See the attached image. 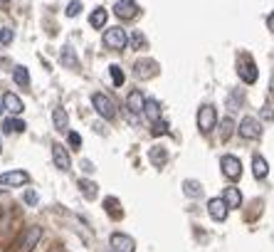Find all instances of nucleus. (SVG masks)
Returning <instances> with one entry per match:
<instances>
[{
  "label": "nucleus",
  "mask_w": 274,
  "mask_h": 252,
  "mask_svg": "<svg viewBox=\"0 0 274 252\" xmlns=\"http://www.w3.org/2000/svg\"><path fill=\"white\" fill-rule=\"evenodd\" d=\"M149 156H151V163H153L156 168L166 166V161H168V153H166V148H163V146H153Z\"/></svg>",
  "instance_id": "a878e982"
},
{
  "label": "nucleus",
  "mask_w": 274,
  "mask_h": 252,
  "mask_svg": "<svg viewBox=\"0 0 274 252\" xmlns=\"http://www.w3.org/2000/svg\"><path fill=\"white\" fill-rule=\"evenodd\" d=\"M146 97L141 94V89H133V92H128V97H126V109H128V114H144V109H146Z\"/></svg>",
  "instance_id": "f8f14e48"
},
{
  "label": "nucleus",
  "mask_w": 274,
  "mask_h": 252,
  "mask_svg": "<svg viewBox=\"0 0 274 252\" xmlns=\"http://www.w3.org/2000/svg\"><path fill=\"white\" fill-rule=\"evenodd\" d=\"M25 121L23 119H18V116H8L5 121H3V134H23L25 131Z\"/></svg>",
  "instance_id": "dca6fc26"
},
{
  "label": "nucleus",
  "mask_w": 274,
  "mask_h": 252,
  "mask_svg": "<svg viewBox=\"0 0 274 252\" xmlns=\"http://www.w3.org/2000/svg\"><path fill=\"white\" fill-rule=\"evenodd\" d=\"M91 107L96 109V114L101 116V119H106V121H114L116 119V102L111 99V97H106V94H101V92H94L91 94Z\"/></svg>",
  "instance_id": "f257e3e1"
},
{
  "label": "nucleus",
  "mask_w": 274,
  "mask_h": 252,
  "mask_svg": "<svg viewBox=\"0 0 274 252\" xmlns=\"http://www.w3.org/2000/svg\"><path fill=\"white\" fill-rule=\"evenodd\" d=\"M67 141H69V146H72L74 151H77V148H82V136H79L77 131H69V134H67Z\"/></svg>",
  "instance_id": "72a5a7b5"
},
{
  "label": "nucleus",
  "mask_w": 274,
  "mask_h": 252,
  "mask_svg": "<svg viewBox=\"0 0 274 252\" xmlns=\"http://www.w3.org/2000/svg\"><path fill=\"white\" fill-rule=\"evenodd\" d=\"M131 47H133V50H146V47H149V40H146L141 32H133V35H131Z\"/></svg>",
  "instance_id": "c756f323"
},
{
  "label": "nucleus",
  "mask_w": 274,
  "mask_h": 252,
  "mask_svg": "<svg viewBox=\"0 0 274 252\" xmlns=\"http://www.w3.org/2000/svg\"><path fill=\"white\" fill-rule=\"evenodd\" d=\"M5 112V104H3V99H0V114Z\"/></svg>",
  "instance_id": "79ce46f5"
},
{
  "label": "nucleus",
  "mask_w": 274,
  "mask_h": 252,
  "mask_svg": "<svg viewBox=\"0 0 274 252\" xmlns=\"http://www.w3.org/2000/svg\"><path fill=\"white\" fill-rule=\"evenodd\" d=\"M109 77H111L114 87H123V72L119 64H111V67H109Z\"/></svg>",
  "instance_id": "c85d7f7f"
},
{
  "label": "nucleus",
  "mask_w": 274,
  "mask_h": 252,
  "mask_svg": "<svg viewBox=\"0 0 274 252\" xmlns=\"http://www.w3.org/2000/svg\"><path fill=\"white\" fill-rule=\"evenodd\" d=\"M235 129H237V124L232 121V116H225V119L220 121V139L227 141L232 134H235Z\"/></svg>",
  "instance_id": "393cba45"
},
{
  "label": "nucleus",
  "mask_w": 274,
  "mask_h": 252,
  "mask_svg": "<svg viewBox=\"0 0 274 252\" xmlns=\"http://www.w3.org/2000/svg\"><path fill=\"white\" fill-rule=\"evenodd\" d=\"M79 13H82V3H79V0H72V3L64 8V15H67V18H77Z\"/></svg>",
  "instance_id": "7c9ffc66"
},
{
  "label": "nucleus",
  "mask_w": 274,
  "mask_h": 252,
  "mask_svg": "<svg viewBox=\"0 0 274 252\" xmlns=\"http://www.w3.org/2000/svg\"><path fill=\"white\" fill-rule=\"evenodd\" d=\"M144 114L151 119L153 124H156V121H161V107H158V102H156V99H149V102H146V109H144Z\"/></svg>",
  "instance_id": "cd10ccee"
},
{
  "label": "nucleus",
  "mask_w": 274,
  "mask_h": 252,
  "mask_svg": "<svg viewBox=\"0 0 274 252\" xmlns=\"http://www.w3.org/2000/svg\"><path fill=\"white\" fill-rule=\"evenodd\" d=\"M242 92H240V89H237V92H232V94H230V109H240V104H242Z\"/></svg>",
  "instance_id": "473e14b6"
},
{
  "label": "nucleus",
  "mask_w": 274,
  "mask_h": 252,
  "mask_svg": "<svg viewBox=\"0 0 274 252\" xmlns=\"http://www.w3.org/2000/svg\"><path fill=\"white\" fill-rule=\"evenodd\" d=\"M215 126H217V112H215L213 104H203L198 109V129L200 134H210Z\"/></svg>",
  "instance_id": "7ed1b4c3"
},
{
  "label": "nucleus",
  "mask_w": 274,
  "mask_h": 252,
  "mask_svg": "<svg viewBox=\"0 0 274 252\" xmlns=\"http://www.w3.org/2000/svg\"><path fill=\"white\" fill-rule=\"evenodd\" d=\"M0 151H3V146H0Z\"/></svg>",
  "instance_id": "c03bdc74"
},
{
  "label": "nucleus",
  "mask_w": 274,
  "mask_h": 252,
  "mask_svg": "<svg viewBox=\"0 0 274 252\" xmlns=\"http://www.w3.org/2000/svg\"><path fill=\"white\" fill-rule=\"evenodd\" d=\"M3 104H5V112H10L13 116H20V114L25 112V104H23V99H20L18 94H13V92L3 94Z\"/></svg>",
  "instance_id": "2eb2a0df"
},
{
  "label": "nucleus",
  "mask_w": 274,
  "mask_h": 252,
  "mask_svg": "<svg viewBox=\"0 0 274 252\" xmlns=\"http://www.w3.org/2000/svg\"><path fill=\"white\" fill-rule=\"evenodd\" d=\"M109 245H111V252H136V242L131 235H123V232H114L109 237Z\"/></svg>",
  "instance_id": "6e6552de"
},
{
  "label": "nucleus",
  "mask_w": 274,
  "mask_h": 252,
  "mask_svg": "<svg viewBox=\"0 0 274 252\" xmlns=\"http://www.w3.org/2000/svg\"><path fill=\"white\" fill-rule=\"evenodd\" d=\"M30 183V173L28 171H5L0 173V186L3 188H20V186H28Z\"/></svg>",
  "instance_id": "20e7f679"
},
{
  "label": "nucleus",
  "mask_w": 274,
  "mask_h": 252,
  "mask_svg": "<svg viewBox=\"0 0 274 252\" xmlns=\"http://www.w3.org/2000/svg\"><path fill=\"white\" fill-rule=\"evenodd\" d=\"M267 28H269V32H274V13L267 18Z\"/></svg>",
  "instance_id": "58836bf2"
},
{
  "label": "nucleus",
  "mask_w": 274,
  "mask_h": 252,
  "mask_svg": "<svg viewBox=\"0 0 274 252\" xmlns=\"http://www.w3.org/2000/svg\"><path fill=\"white\" fill-rule=\"evenodd\" d=\"M52 124H55L57 131H67L69 119H67V112H64L62 107H55V109H52Z\"/></svg>",
  "instance_id": "412c9836"
},
{
  "label": "nucleus",
  "mask_w": 274,
  "mask_h": 252,
  "mask_svg": "<svg viewBox=\"0 0 274 252\" xmlns=\"http://www.w3.org/2000/svg\"><path fill=\"white\" fill-rule=\"evenodd\" d=\"M13 40H15V30H13V28H3V30H0V42H3L5 47H8Z\"/></svg>",
  "instance_id": "2f4dec72"
},
{
  "label": "nucleus",
  "mask_w": 274,
  "mask_h": 252,
  "mask_svg": "<svg viewBox=\"0 0 274 252\" xmlns=\"http://www.w3.org/2000/svg\"><path fill=\"white\" fill-rule=\"evenodd\" d=\"M252 173H254V178H259V181H262V178H267V173H269V163H267V158H264V156H259V153H257V156L252 158Z\"/></svg>",
  "instance_id": "f3484780"
},
{
  "label": "nucleus",
  "mask_w": 274,
  "mask_h": 252,
  "mask_svg": "<svg viewBox=\"0 0 274 252\" xmlns=\"http://www.w3.org/2000/svg\"><path fill=\"white\" fill-rule=\"evenodd\" d=\"M104 210L114 218V220H119L123 215V210H121V205H119V198H114V196H106L104 198Z\"/></svg>",
  "instance_id": "aec40b11"
},
{
  "label": "nucleus",
  "mask_w": 274,
  "mask_h": 252,
  "mask_svg": "<svg viewBox=\"0 0 274 252\" xmlns=\"http://www.w3.org/2000/svg\"><path fill=\"white\" fill-rule=\"evenodd\" d=\"M106 18H109V13H106V8H94L89 15V25L94 30H101L106 25Z\"/></svg>",
  "instance_id": "6ab92c4d"
},
{
  "label": "nucleus",
  "mask_w": 274,
  "mask_h": 252,
  "mask_svg": "<svg viewBox=\"0 0 274 252\" xmlns=\"http://www.w3.org/2000/svg\"><path fill=\"white\" fill-rule=\"evenodd\" d=\"M114 15H116L119 20H133V18L139 15V5H136V0H116V5H114Z\"/></svg>",
  "instance_id": "1a4fd4ad"
},
{
  "label": "nucleus",
  "mask_w": 274,
  "mask_h": 252,
  "mask_svg": "<svg viewBox=\"0 0 274 252\" xmlns=\"http://www.w3.org/2000/svg\"><path fill=\"white\" fill-rule=\"evenodd\" d=\"M227 213H230V205L222 200V198H210V203H208V215L217 220V223H222V220H227Z\"/></svg>",
  "instance_id": "9b49d317"
},
{
  "label": "nucleus",
  "mask_w": 274,
  "mask_h": 252,
  "mask_svg": "<svg viewBox=\"0 0 274 252\" xmlns=\"http://www.w3.org/2000/svg\"><path fill=\"white\" fill-rule=\"evenodd\" d=\"M52 161H55V166L60 171H69L72 168V158H69V153H67V148L62 143H52Z\"/></svg>",
  "instance_id": "ddd939ff"
},
{
  "label": "nucleus",
  "mask_w": 274,
  "mask_h": 252,
  "mask_svg": "<svg viewBox=\"0 0 274 252\" xmlns=\"http://www.w3.org/2000/svg\"><path fill=\"white\" fill-rule=\"evenodd\" d=\"M161 134H168V124L166 121H156L153 124V136H161Z\"/></svg>",
  "instance_id": "f704fd0d"
},
{
  "label": "nucleus",
  "mask_w": 274,
  "mask_h": 252,
  "mask_svg": "<svg viewBox=\"0 0 274 252\" xmlns=\"http://www.w3.org/2000/svg\"><path fill=\"white\" fill-rule=\"evenodd\" d=\"M62 64L69 67V69H77V67H79V57H77V52H74L72 45H67V47L62 50Z\"/></svg>",
  "instance_id": "4be33fe9"
},
{
  "label": "nucleus",
  "mask_w": 274,
  "mask_h": 252,
  "mask_svg": "<svg viewBox=\"0 0 274 252\" xmlns=\"http://www.w3.org/2000/svg\"><path fill=\"white\" fill-rule=\"evenodd\" d=\"M10 5V0H0V8H8Z\"/></svg>",
  "instance_id": "a19ab883"
},
{
  "label": "nucleus",
  "mask_w": 274,
  "mask_h": 252,
  "mask_svg": "<svg viewBox=\"0 0 274 252\" xmlns=\"http://www.w3.org/2000/svg\"><path fill=\"white\" fill-rule=\"evenodd\" d=\"M183 193L188 198H200L203 196V186H200L198 181H185V183H183Z\"/></svg>",
  "instance_id": "bb28decb"
},
{
  "label": "nucleus",
  "mask_w": 274,
  "mask_h": 252,
  "mask_svg": "<svg viewBox=\"0 0 274 252\" xmlns=\"http://www.w3.org/2000/svg\"><path fill=\"white\" fill-rule=\"evenodd\" d=\"M237 131H240V136L247 141L259 139V136H262V121L254 119V116H244L242 121H240V126H237Z\"/></svg>",
  "instance_id": "423d86ee"
},
{
  "label": "nucleus",
  "mask_w": 274,
  "mask_h": 252,
  "mask_svg": "<svg viewBox=\"0 0 274 252\" xmlns=\"http://www.w3.org/2000/svg\"><path fill=\"white\" fill-rule=\"evenodd\" d=\"M40 237H42V227H40V225H32L30 230L25 232V237L20 240V245H23V247H20V252L35 250V245L40 242Z\"/></svg>",
  "instance_id": "4468645a"
},
{
  "label": "nucleus",
  "mask_w": 274,
  "mask_h": 252,
  "mask_svg": "<svg viewBox=\"0 0 274 252\" xmlns=\"http://www.w3.org/2000/svg\"><path fill=\"white\" fill-rule=\"evenodd\" d=\"M82 168H84V171L89 173V171H94V163H91V161H87V158H84V161H82Z\"/></svg>",
  "instance_id": "4c0bfd02"
},
{
  "label": "nucleus",
  "mask_w": 274,
  "mask_h": 252,
  "mask_svg": "<svg viewBox=\"0 0 274 252\" xmlns=\"http://www.w3.org/2000/svg\"><path fill=\"white\" fill-rule=\"evenodd\" d=\"M269 94L274 97V74H272V79H269Z\"/></svg>",
  "instance_id": "ea45409f"
},
{
  "label": "nucleus",
  "mask_w": 274,
  "mask_h": 252,
  "mask_svg": "<svg viewBox=\"0 0 274 252\" xmlns=\"http://www.w3.org/2000/svg\"><path fill=\"white\" fill-rule=\"evenodd\" d=\"M222 200H225L230 208H240V205H242V193H240L235 186H227V188L222 191Z\"/></svg>",
  "instance_id": "a211bd4d"
},
{
  "label": "nucleus",
  "mask_w": 274,
  "mask_h": 252,
  "mask_svg": "<svg viewBox=\"0 0 274 252\" xmlns=\"http://www.w3.org/2000/svg\"><path fill=\"white\" fill-rule=\"evenodd\" d=\"M104 47H109V50H116V52H121L126 50V45H128V35L123 32V28H109L104 32Z\"/></svg>",
  "instance_id": "f03ea898"
},
{
  "label": "nucleus",
  "mask_w": 274,
  "mask_h": 252,
  "mask_svg": "<svg viewBox=\"0 0 274 252\" xmlns=\"http://www.w3.org/2000/svg\"><path fill=\"white\" fill-rule=\"evenodd\" d=\"M13 79H15L18 87H30V72H28V67H23V64L13 67Z\"/></svg>",
  "instance_id": "5701e85b"
},
{
  "label": "nucleus",
  "mask_w": 274,
  "mask_h": 252,
  "mask_svg": "<svg viewBox=\"0 0 274 252\" xmlns=\"http://www.w3.org/2000/svg\"><path fill=\"white\" fill-rule=\"evenodd\" d=\"M23 200H25L28 205H37V203H40V196H37L35 191H25V196H23Z\"/></svg>",
  "instance_id": "c9c22d12"
},
{
  "label": "nucleus",
  "mask_w": 274,
  "mask_h": 252,
  "mask_svg": "<svg viewBox=\"0 0 274 252\" xmlns=\"http://www.w3.org/2000/svg\"><path fill=\"white\" fill-rule=\"evenodd\" d=\"M50 252H64V250H62V247H52V250H50Z\"/></svg>",
  "instance_id": "37998d69"
},
{
  "label": "nucleus",
  "mask_w": 274,
  "mask_h": 252,
  "mask_svg": "<svg viewBox=\"0 0 274 252\" xmlns=\"http://www.w3.org/2000/svg\"><path fill=\"white\" fill-rule=\"evenodd\" d=\"M79 191H82V196L87 198V200H94L96 193H99V188H96V183L89 181V178H79Z\"/></svg>",
  "instance_id": "b1692460"
},
{
  "label": "nucleus",
  "mask_w": 274,
  "mask_h": 252,
  "mask_svg": "<svg viewBox=\"0 0 274 252\" xmlns=\"http://www.w3.org/2000/svg\"><path fill=\"white\" fill-rule=\"evenodd\" d=\"M220 171H222V176H225L227 181H237V178L242 176V163H240L237 156L227 153V156L220 158Z\"/></svg>",
  "instance_id": "39448f33"
},
{
  "label": "nucleus",
  "mask_w": 274,
  "mask_h": 252,
  "mask_svg": "<svg viewBox=\"0 0 274 252\" xmlns=\"http://www.w3.org/2000/svg\"><path fill=\"white\" fill-rule=\"evenodd\" d=\"M133 74L139 77V79H151L158 74V62L156 59H139L136 64H133Z\"/></svg>",
  "instance_id": "9d476101"
},
{
  "label": "nucleus",
  "mask_w": 274,
  "mask_h": 252,
  "mask_svg": "<svg viewBox=\"0 0 274 252\" xmlns=\"http://www.w3.org/2000/svg\"><path fill=\"white\" fill-rule=\"evenodd\" d=\"M259 116H262L264 121H274V107H264V109H262V114H259Z\"/></svg>",
  "instance_id": "e433bc0d"
},
{
  "label": "nucleus",
  "mask_w": 274,
  "mask_h": 252,
  "mask_svg": "<svg viewBox=\"0 0 274 252\" xmlns=\"http://www.w3.org/2000/svg\"><path fill=\"white\" fill-rule=\"evenodd\" d=\"M237 74H240V79H242L244 84H254V82H257L259 72H257V64H254V59H252V57H242V59L237 62Z\"/></svg>",
  "instance_id": "0eeeda50"
}]
</instances>
